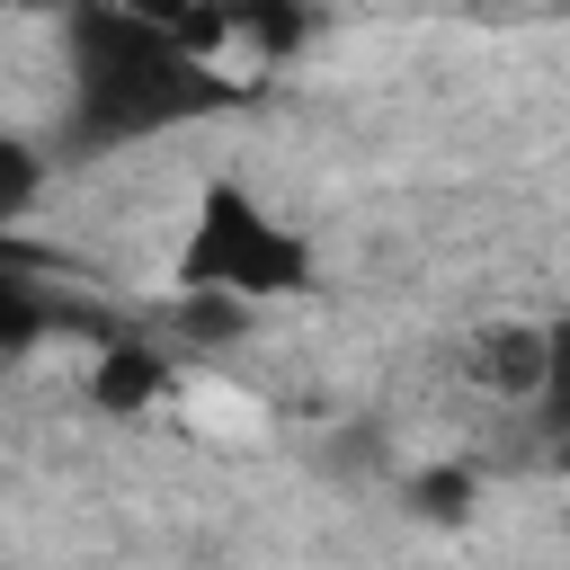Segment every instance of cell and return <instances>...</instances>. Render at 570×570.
Returning a JSON list of instances; mask_svg holds the SVG:
<instances>
[{"instance_id": "1", "label": "cell", "mask_w": 570, "mask_h": 570, "mask_svg": "<svg viewBox=\"0 0 570 570\" xmlns=\"http://www.w3.org/2000/svg\"><path fill=\"white\" fill-rule=\"evenodd\" d=\"M214 107H223L214 62L178 53L160 27L125 18L116 0L71 9V134H80V151L151 142V134H169L187 116H214Z\"/></svg>"}, {"instance_id": "2", "label": "cell", "mask_w": 570, "mask_h": 570, "mask_svg": "<svg viewBox=\"0 0 570 570\" xmlns=\"http://www.w3.org/2000/svg\"><path fill=\"white\" fill-rule=\"evenodd\" d=\"M178 285L187 294H232V303H267V294H303L312 285V258L285 223H267L249 205V187L214 178L205 205H196V232L178 249Z\"/></svg>"}, {"instance_id": "3", "label": "cell", "mask_w": 570, "mask_h": 570, "mask_svg": "<svg viewBox=\"0 0 570 570\" xmlns=\"http://www.w3.org/2000/svg\"><path fill=\"white\" fill-rule=\"evenodd\" d=\"M561 338L552 330H534V321H499L490 338H472V383L481 392H499V401H534V392H552V356Z\"/></svg>"}, {"instance_id": "4", "label": "cell", "mask_w": 570, "mask_h": 570, "mask_svg": "<svg viewBox=\"0 0 570 570\" xmlns=\"http://www.w3.org/2000/svg\"><path fill=\"white\" fill-rule=\"evenodd\" d=\"M160 383H169V356H160V347H142V338H107V347H98V365H89V401H98V410H116V419L151 410V401H160Z\"/></svg>"}, {"instance_id": "5", "label": "cell", "mask_w": 570, "mask_h": 570, "mask_svg": "<svg viewBox=\"0 0 570 570\" xmlns=\"http://www.w3.org/2000/svg\"><path fill=\"white\" fill-rule=\"evenodd\" d=\"M45 330H53V303H45L36 285H18V276H0V356L36 347Z\"/></svg>"}, {"instance_id": "6", "label": "cell", "mask_w": 570, "mask_h": 570, "mask_svg": "<svg viewBox=\"0 0 570 570\" xmlns=\"http://www.w3.org/2000/svg\"><path fill=\"white\" fill-rule=\"evenodd\" d=\"M410 508L436 517V525L472 517V472H454V463H445V472H419V481H410Z\"/></svg>"}, {"instance_id": "7", "label": "cell", "mask_w": 570, "mask_h": 570, "mask_svg": "<svg viewBox=\"0 0 570 570\" xmlns=\"http://www.w3.org/2000/svg\"><path fill=\"white\" fill-rule=\"evenodd\" d=\"M36 187H45V160H36L18 134H0V223H9V214H18Z\"/></svg>"}, {"instance_id": "8", "label": "cell", "mask_w": 570, "mask_h": 570, "mask_svg": "<svg viewBox=\"0 0 570 570\" xmlns=\"http://www.w3.org/2000/svg\"><path fill=\"white\" fill-rule=\"evenodd\" d=\"M178 321H187L196 338H232V330H240V303H232V294H187Z\"/></svg>"}]
</instances>
